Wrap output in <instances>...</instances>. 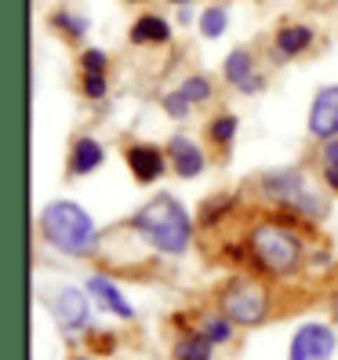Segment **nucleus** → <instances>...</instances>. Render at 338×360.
<instances>
[{"label": "nucleus", "mask_w": 338, "mask_h": 360, "mask_svg": "<svg viewBox=\"0 0 338 360\" xmlns=\"http://www.w3.org/2000/svg\"><path fill=\"white\" fill-rule=\"evenodd\" d=\"M131 226L153 248L167 251V255H178V251H186V244H189V215H186V207L167 193L145 204Z\"/></svg>", "instance_id": "f257e3e1"}, {"label": "nucleus", "mask_w": 338, "mask_h": 360, "mask_svg": "<svg viewBox=\"0 0 338 360\" xmlns=\"http://www.w3.org/2000/svg\"><path fill=\"white\" fill-rule=\"evenodd\" d=\"M40 229L44 237L58 248V251H70V255H84V251L95 248V222L88 219V211L70 204V200H55L44 207L40 215Z\"/></svg>", "instance_id": "f03ea898"}, {"label": "nucleus", "mask_w": 338, "mask_h": 360, "mask_svg": "<svg viewBox=\"0 0 338 360\" xmlns=\"http://www.w3.org/2000/svg\"><path fill=\"white\" fill-rule=\"evenodd\" d=\"M247 248H251V255L259 259V266L269 269V273H277V277L291 273L294 266H299V259H302V244L294 240L284 226H269V222L251 229Z\"/></svg>", "instance_id": "7ed1b4c3"}, {"label": "nucleus", "mask_w": 338, "mask_h": 360, "mask_svg": "<svg viewBox=\"0 0 338 360\" xmlns=\"http://www.w3.org/2000/svg\"><path fill=\"white\" fill-rule=\"evenodd\" d=\"M266 306L269 299L255 281H233L222 295V313L237 324H259L266 316Z\"/></svg>", "instance_id": "20e7f679"}, {"label": "nucleus", "mask_w": 338, "mask_h": 360, "mask_svg": "<svg viewBox=\"0 0 338 360\" xmlns=\"http://www.w3.org/2000/svg\"><path fill=\"white\" fill-rule=\"evenodd\" d=\"M334 353V335L324 324H306L291 338V360H331Z\"/></svg>", "instance_id": "39448f33"}, {"label": "nucleus", "mask_w": 338, "mask_h": 360, "mask_svg": "<svg viewBox=\"0 0 338 360\" xmlns=\"http://www.w3.org/2000/svg\"><path fill=\"white\" fill-rule=\"evenodd\" d=\"M266 189L273 197H277L280 204H287V207H294V211H309V215H316V200L306 193V182H302V175L299 172H277V175H269L266 179Z\"/></svg>", "instance_id": "423d86ee"}, {"label": "nucleus", "mask_w": 338, "mask_h": 360, "mask_svg": "<svg viewBox=\"0 0 338 360\" xmlns=\"http://www.w3.org/2000/svg\"><path fill=\"white\" fill-rule=\"evenodd\" d=\"M309 131L320 139H334L338 135V88H324L313 98L309 110Z\"/></svg>", "instance_id": "0eeeda50"}, {"label": "nucleus", "mask_w": 338, "mask_h": 360, "mask_svg": "<svg viewBox=\"0 0 338 360\" xmlns=\"http://www.w3.org/2000/svg\"><path fill=\"white\" fill-rule=\"evenodd\" d=\"M55 316H58V324L66 328V331H80L84 324H88V302H84V295L77 288H62L55 295Z\"/></svg>", "instance_id": "6e6552de"}, {"label": "nucleus", "mask_w": 338, "mask_h": 360, "mask_svg": "<svg viewBox=\"0 0 338 360\" xmlns=\"http://www.w3.org/2000/svg\"><path fill=\"white\" fill-rule=\"evenodd\" d=\"M128 164H131V172L138 182H153L160 172H164V157L157 146H131L128 150Z\"/></svg>", "instance_id": "1a4fd4ad"}, {"label": "nucleus", "mask_w": 338, "mask_h": 360, "mask_svg": "<svg viewBox=\"0 0 338 360\" xmlns=\"http://www.w3.org/2000/svg\"><path fill=\"white\" fill-rule=\"evenodd\" d=\"M171 157H175V172L182 175V179H193V175H200V167H204V157H200V150L189 139H182V135H175L171 139Z\"/></svg>", "instance_id": "9d476101"}, {"label": "nucleus", "mask_w": 338, "mask_h": 360, "mask_svg": "<svg viewBox=\"0 0 338 360\" xmlns=\"http://www.w3.org/2000/svg\"><path fill=\"white\" fill-rule=\"evenodd\" d=\"M88 288H91V295H95V299H98L105 309H113L117 316H124V321H128V316H135L131 302L124 299V295L117 291V284H110L105 277H91V281H88Z\"/></svg>", "instance_id": "9b49d317"}, {"label": "nucleus", "mask_w": 338, "mask_h": 360, "mask_svg": "<svg viewBox=\"0 0 338 360\" xmlns=\"http://www.w3.org/2000/svg\"><path fill=\"white\" fill-rule=\"evenodd\" d=\"M167 33H171V30H167V22L160 15H142L135 22V30H131V40H135V44H164Z\"/></svg>", "instance_id": "f8f14e48"}, {"label": "nucleus", "mask_w": 338, "mask_h": 360, "mask_svg": "<svg viewBox=\"0 0 338 360\" xmlns=\"http://www.w3.org/2000/svg\"><path fill=\"white\" fill-rule=\"evenodd\" d=\"M226 77H229V84H237V88H247V91L259 88V80L251 77V55L247 51H233L226 58Z\"/></svg>", "instance_id": "ddd939ff"}, {"label": "nucleus", "mask_w": 338, "mask_h": 360, "mask_svg": "<svg viewBox=\"0 0 338 360\" xmlns=\"http://www.w3.org/2000/svg\"><path fill=\"white\" fill-rule=\"evenodd\" d=\"M98 164H102V146L95 139H80L73 146V172L77 175H88V172H95Z\"/></svg>", "instance_id": "4468645a"}, {"label": "nucleus", "mask_w": 338, "mask_h": 360, "mask_svg": "<svg viewBox=\"0 0 338 360\" xmlns=\"http://www.w3.org/2000/svg\"><path fill=\"white\" fill-rule=\"evenodd\" d=\"M309 30L306 26H284L280 33H277V48L284 51V55H299L306 44H309Z\"/></svg>", "instance_id": "2eb2a0df"}, {"label": "nucleus", "mask_w": 338, "mask_h": 360, "mask_svg": "<svg viewBox=\"0 0 338 360\" xmlns=\"http://www.w3.org/2000/svg\"><path fill=\"white\" fill-rule=\"evenodd\" d=\"M178 360H211V342L204 335H193L178 346Z\"/></svg>", "instance_id": "dca6fc26"}, {"label": "nucleus", "mask_w": 338, "mask_h": 360, "mask_svg": "<svg viewBox=\"0 0 338 360\" xmlns=\"http://www.w3.org/2000/svg\"><path fill=\"white\" fill-rule=\"evenodd\" d=\"M222 30H226V11L222 8H207L200 15V33L204 37H222Z\"/></svg>", "instance_id": "f3484780"}, {"label": "nucleus", "mask_w": 338, "mask_h": 360, "mask_svg": "<svg viewBox=\"0 0 338 360\" xmlns=\"http://www.w3.org/2000/svg\"><path fill=\"white\" fill-rule=\"evenodd\" d=\"M200 335L207 338L211 346H215V342H226V338H229V321H226V316H207Z\"/></svg>", "instance_id": "a211bd4d"}, {"label": "nucleus", "mask_w": 338, "mask_h": 360, "mask_svg": "<svg viewBox=\"0 0 338 360\" xmlns=\"http://www.w3.org/2000/svg\"><path fill=\"white\" fill-rule=\"evenodd\" d=\"M178 91H182V95H186L189 102H204V98L211 95V84H207L204 77H189V80L182 84V88H178Z\"/></svg>", "instance_id": "6ab92c4d"}, {"label": "nucleus", "mask_w": 338, "mask_h": 360, "mask_svg": "<svg viewBox=\"0 0 338 360\" xmlns=\"http://www.w3.org/2000/svg\"><path fill=\"white\" fill-rule=\"evenodd\" d=\"M233 131H237V120L233 117H219L215 124H211V139H215V142H229V139H233Z\"/></svg>", "instance_id": "aec40b11"}, {"label": "nucleus", "mask_w": 338, "mask_h": 360, "mask_svg": "<svg viewBox=\"0 0 338 360\" xmlns=\"http://www.w3.org/2000/svg\"><path fill=\"white\" fill-rule=\"evenodd\" d=\"M84 95H88V98H102V95H105L102 73H84Z\"/></svg>", "instance_id": "412c9836"}, {"label": "nucleus", "mask_w": 338, "mask_h": 360, "mask_svg": "<svg viewBox=\"0 0 338 360\" xmlns=\"http://www.w3.org/2000/svg\"><path fill=\"white\" fill-rule=\"evenodd\" d=\"M164 110L171 113V117H186V110H189V98H186L182 91H175V95H167V98H164Z\"/></svg>", "instance_id": "4be33fe9"}, {"label": "nucleus", "mask_w": 338, "mask_h": 360, "mask_svg": "<svg viewBox=\"0 0 338 360\" xmlns=\"http://www.w3.org/2000/svg\"><path fill=\"white\" fill-rule=\"evenodd\" d=\"M105 70V55L102 51H84V73H102Z\"/></svg>", "instance_id": "5701e85b"}, {"label": "nucleus", "mask_w": 338, "mask_h": 360, "mask_svg": "<svg viewBox=\"0 0 338 360\" xmlns=\"http://www.w3.org/2000/svg\"><path fill=\"white\" fill-rule=\"evenodd\" d=\"M324 160H327V167H338V139H331L324 146Z\"/></svg>", "instance_id": "b1692460"}, {"label": "nucleus", "mask_w": 338, "mask_h": 360, "mask_svg": "<svg viewBox=\"0 0 338 360\" xmlns=\"http://www.w3.org/2000/svg\"><path fill=\"white\" fill-rule=\"evenodd\" d=\"M62 26H70L73 33H84V30H88V26L80 22V18H62Z\"/></svg>", "instance_id": "393cba45"}, {"label": "nucleus", "mask_w": 338, "mask_h": 360, "mask_svg": "<svg viewBox=\"0 0 338 360\" xmlns=\"http://www.w3.org/2000/svg\"><path fill=\"white\" fill-rule=\"evenodd\" d=\"M327 182H331V189H338V167H327Z\"/></svg>", "instance_id": "a878e982"}, {"label": "nucleus", "mask_w": 338, "mask_h": 360, "mask_svg": "<svg viewBox=\"0 0 338 360\" xmlns=\"http://www.w3.org/2000/svg\"><path fill=\"white\" fill-rule=\"evenodd\" d=\"M175 4H189V0H175Z\"/></svg>", "instance_id": "bb28decb"}]
</instances>
